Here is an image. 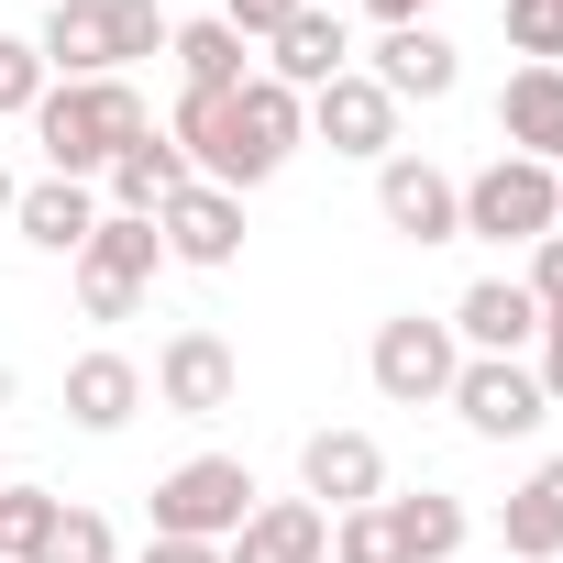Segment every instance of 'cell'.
<instances>
[{
  "instance_id": "obj_1",
  "label": "cell",
  "mask_w": 563,
  "mask_h": 563,
  "mask_svg": "<svg viewBox=\"0 0 563 563\" xmlns=\"http://www.w3.org/2000/svg\"><path fill=\"white\" fill-rule=\"evenodd\" d=\"M166 144L188 155V177H210V188L243 199V188H265L276 166L310 144V100H299V89H276L265 67H254L243 89H177Z\"/></svg>"
},
{
  "instance_id": "obj_2",
  "label": "cell",
  "mask_w": 563,
  "mask_h": 563,
  "mask_svg": "<svg viewBox=\"0 0 563 563\" xmlns=\"http://www.w3.org/2000/svg\"><path fill=\"white\" fill-rule=\"evenodd\" d=\"M133 133H155V111H144V89H133V78H56V89L34 100L45 177H78V188H100V177H111V155H122Z\"/></svg>"
},
{
  "instance_id": "obj_3",
  "label": "cell",
  "mask_w": 563,
  "mask_h": 563,
  "mask_svg": "<svg viewBox=\"0 0 563 563\" xmlns=\"http://www.w3.org/2000/svg\"><path fill=\"white\" fill-rule=\"evenodd\" d=\"M166 12L155 0H45V23H34V56L45 78H133L144 56H166Z\"/></svg>"
},
{
  "instance_id": "obj_4",
  "label": "cell",
  "mask_w": 563,
  "mask_h": 563,
  "mask_svg": "<svg viewBox=\"0 0 563 563\" xmlns=\"http://www.w3.org/2000/svg\"><path fill=\"white\" fill-rule=\"evenodd\" d=\"M254 464L243 453H188V464H166L155 475V541H232L243 519H254Z\"/></svg>"
},
{
  "instance_id": "obj_5",
  "label": "cell",
  "mask_w": 563,
  "mask_h": 563,
  "mask_svg": "<svg viewBox=\"0 0 563 563\" xmlns=\"http://www.w3.org/2000/svg\"><path fill=\"white\" fill-rule=\"evenodd\" d=\"M464 232L475 243H541V232H563V166H530V155H486L475 177H464Z\"/></svg>"
},
{
  "instance_id": "obj_6",
  "label": "cell",
  "mask_w": 563,
  "mask_h": 563,
  "mask_svg": "<svg viewBox=\"0 0 563 563\" xmlns=\"http://www.w3.org/2000/svg\"><path fill=\"white\" fill-rule=\"evenodd\" d=\"M155 265H166L155 221H133V210H100V232L67 254V276H78V310H89V321H133V310H144V288H155Z\"/></svg>"
},
{
  "instance_id": "obj_7",
  "label": "cell",
  "mask_w": 563,
  "mask_h": 563,
  "mask_svg": "<svg viewBox=\"0 0 563 563\" xmlns=\"http://www.w3.org/2000/svg\"><path fill=\"white\" fill-rule=\"evenodd\" d=\"M365 376H376V398H387V409H442V398H453V376H464V343H453V321L398 310V321H376Z\"/></svg>"
},
{
  "instance_id": "obj_8",
  "label": "cell",
  "mask_w": 563,
  "mask_h": 563,
  "mask_svg": "<svg viewBox=\"0 0 563 563\" xmlns=\"http://www.w3.org/2000/svg\"><path fill=\"white\" fill-rule=\"evenodd\" d=\"M475 442H530L541 420H552V398H541V376H530V354H464V376H453V398H442Z\"/></svg>"
},
{
  "instance_id": "obj_9",
  "label": "cell",
  "mask_w": 563,
  "mask_h": 563,
  "mask_svg": "<svg viewBox=\"0 0 563 563\" xmlns=\"http://www.w3.org/2000/svg\"><path fill=\"white\" fill-rule=\"evenodd\" d=\"M144 398L166 409V420H221L232 398H243V365H232V343L221 332H166V354H155V376H144Z\"/></svg>"
},
{
  "instance_id": "obj_10",
  "label": "cell",
  "mask_w": 563,
  "mask_h": 563,
  "mask_svg": "<svg viewBox=\"0 0 563 563\" xmlns=\"http://www.w3.org/2000/svg\"><path fill=\"white\" fill-rule=\"evenodd\" d=\"M376 221L398 232V243H464V177H442L431 155H387L376 166Z\"/></svg>"
},
{
  "instance_id": "obj_11",
  "label": "cell",
  "mask_w": 563,
  "mask_h": 563,
  "mask_svg": "<svg viewBox=\"0 0 563 563\" xmlns=\"http://www.w3.org/2000/svg\"><path fill=\"white\" fill-rule=\"evenodd\" d=\"M299 497H310L321 519L376 508V497H387V442H376V431H354V420L310 431V442H299Z\"/></svg>"
},
{
  "instance_id": "obj_12",
  "label": "cell",
  "mask_w": 563,
  "mask_h": 563,
  "mask_svg": "<svg viewBox=\"0 0 563 563\" xmlns=\"http://www.w3.org/2000/svg\"><path fill=\"white\" fill-rule=\"evenodd\" d=\"M155 243H166V265L232 276V265H243V199H232V188H210V177H188V188L155 210Z\"/></svg>"
},
{
  "instance_id": "obj_13",
  "label": "cell",
  "mask_w": 563,
  "mask_h": 563,
  "mask_svg": "<svg viewBox=\"0 0 563 563\" xmlns=\"http://www.w3.org/2000/svg\"><path fill=\"white\" fill-rule=\"evenodd\" d=\"M310 144H332V155H354V166H387V155H398V100H387L365 67H343L332 89H310Z\"/></svg>"
},
{
  "instance_id": "obj_14",
  "label": "cell",
  "mask_w": 563,
  "mask_h": 563,
  "mask_svg": "<svg viewBox=\"0 0 563 563\" xmlns=\"http://www.w3.org/2000/svg\"><path fill=\"white\" fill-rule=\"evenodd\" d=\"M354 67H365L398 111H409V100H453V89H464V56H453V34H442V23H387V34H376V56H354Z\"/></svg>"
},
{
  "instance_id": "obj_15",
  "label": "cell",
  "mask_w": 563,
  "mask_h": 563,
  "mask_svg": "<svg viewBox=\"0 0 563 563\" xmlns=\"http://www.w3.org/2000/svg\"><path fill=\"white\" fill-rule=\"evenodd\" d=\"M442 321H453L464 354H530V343H541V299L519 288V276H475V288H464Z\"/></svg>"
},
{
  "instance_id": "obj_16",
  "label": "cell",
  "mask_w": 563,
  "mask_h": 563,
  "mask_svg": "<svg viewBox=\"0 0 563 563\" xmlns=\"http://www.w3.org/2000/svg\"><path fill=\"white\" fill-rule=\"evenodd\" d=\"M67 420H78L89 442L133 431V420H144V365H133V354H111V343H89V354L67 365Z\"/></svg>"
},
{
  "instance_id": "obj_17",
  "label": "cell",
  "mask_w": 563,
  "mask_h": 563,
  "mask_svg": "<svg viewBox=\"0 0 563 563\" xmlns=\"http://www.w3.org/2000/svg\"><path fill=\"white\" fill-rule=\"evenodd\" d=\"M254 67H265L276 89H299V100H310V89H332V78L354 67V23H343V12H321V0H310V12H299L288 34H276V45H265Z\"/></svg>"
},
{
  "instance_id": "obj_18",
  "label": "cell",
  "mask_w": 563,
  "mask_h": 563,
  "mask_svg": "<svg viewBox=\"0 0 563 563\" xmlns=\"http://www.w3.org/2000/svg\"><path fill=\"white\" fill-rule=\"evenodd\" d=\"M221 563H332V519L310 497H254V519L221 541Z\"/></svg>"
},
{
  "instance_id": "obj_19",
  "label": "cell",
  "mask_w": 563,
  "mask_h": 563,
  "mask_svg": "<svg viewBox=\"0 0 563 563\" xmlns=\"http://www.w3.org/2000/svg\"><path fill=\"white\" fill-rule=\"evenodd\" d=\"M497 155H530V166H563V67H508L497 89Z\"/></svg>"
},
{
  "instance_id": "obj_20",
  "label": "cell",
  "mask_w": 563,
  "mask_h": 563,
  "mask_svg": "<svg viewBox=\"0 0 563 563\" xmlns=\"http://www.w3.org/2000/svg\"><path fill=\"white\" fill-rule=\"evenodd\" d=\"M497 552H508V563H563V453H541V464L508 486V508H497Z\"/></svg>"
},
{
  "instance_id": "obj_21",
  "label": "cell",
  "mask_w": 563,
  "mask_h": 563,
  "mask_svg": "<svg viewBox=\"0 0 563 563\" xmlns=\"http://www.w3.org/2000/svg\"><path fill=\"white\" fill-rule=\"evenodd\" d=\"M12 232H23L34 254H78V243L100 232V188H78V177H34V188L12 199Z\"/></svg>"
},
{
  "instance_id": "obj_22",
  "label": "cell",
  "mask_w": 563,
  "mask_h": 563,
  "mask_svg": "<svg viewBox=\"0 0 563 563\" xmlns=\"http://www.w3.org/2000/svg\"><path fill=\"white\" fill-rule=\"evenodd\" d=\"M100 188H111V210H133V221H155V210H166V199L188 188V155H177L166 133H133V144L111 155V177H100Z\"/></svg>"
},
{
  "instance_id": "obj_23",
  "label": "cell",
  "mask_w": 563,
  "mask_h": 563,
  "mask_svg": "<svg viewBox=\"0 0 563 563\" xmlns=\"http://www.w3.org/2000/svg\"><path fill=\"white\" fill-rule=\"evenodd\" d=\"M387 530H398V552H409V563H453V552L475 541V508H464V497H442V486H420V497H387Z\"/></svg>"
},
{
  "instance_id": "obj_24",
  "label": "cell",
  "mask_w": 563,
  "mask_h": 563,
  "mask_svg": "<svg viewBox=\"0 0 563 563\" xmlns=\"http://www.w3.org/2000/svg\"><path fill=\"white\" fill-rule=\"evenodd\" d=\"M166 56H177V89H243V78H254V45H243L221 12H210V23H177Z\"/></svg>"
},
{
  "instance_id": "obj_25",
  "label": "cell",
  "mask_w": 563,
  "mask_h": 563,
  "mask_svg": "<svg viewBox=\"0 0 563 563\" xmlns=\"http://www.w3.org/2000/svg\"><path fill=\"white\" fill-rule=\"evenodd\" d=\"M56 486H0V563H34L45 552V530H56Z\"/></svg>"
},
{
  "instance_id": "obj_26",
  "label": "cell",
  "mask_w": 563,
  "mask_h": 563,
  "mask_svg": "<svg viewBox=\"0 0 563 563\" xmlns=\"http://www.w3.org/2000/svg\"><path fill=\"white\" fill-rule=\"evenodd\" d=\"M34 563H122V541H111V519L100 508H56V530H45V552Z\"/></svg>"
},
{
  "instance_id": "obj_27",
  "label": "cell",
  "mask_w": 563,
  "mask_h": 563,
  "mask_svg": "<svg viewBox=\"0 0 563 563\" xmlns=\"http://www.w3.org/2000/svg\"><path fill=\"white\" fill-rule=\"evenodd\" d=\"M56 78H45V56H34V34H0V122H34V100H45Z\"/></svg>"
},
{
  "instance_id": "obj_28",
  "label": "cell",
  "mask_w": 563,
  "mask_h": 563,
  "mask_svg": "<svg viewBox=\"0 0 563 563\" xmlns=\"http://www.w3.org/2000/svg\"><path fill=\"white\" fill-rule=\"evenodd\" d=\"M497 23L530 67H563V0H497Z\"/></svg>"
},
{
  "instance_id": "obj_29",
  "label": "cell",
  "mask_w": 563,
  "mask_h": 563,
  "mask_svg": "<svg viewBox=\"0 0 563 563\" xmlns=\"http://www.w3.org/2000/svg\"><path fill=\"white\" fill-rule=\"evenodd\" d=\"M332 563H409V552H398V530H387V497L332 519Z\"/></svg>"
},
{
  "instance_id": "obj_30",
  "label": "cell",
  "mask_w": 563,
  "mask_h": 563,
  "mask_svg": "<svg viewBox=\"0 0 563 563\" xmlns=\"http://www.w3.org/2000/svg\"><path fill=\"white\" fill-rule=\"evenodd\" d=\"M299 12H310V0H221V23H232V34H243V45H254V56H265V45H276V34H288V23H299Z\"/></svg>"
},
{
  "instance_id": "obj_31",
  "label": "cell",
  "mask_w": 563,
  "mask_h": 563,
  "mask_svg": "<svg viewBox=\"0 0 563 563\" xmlns=\"http://www.w3.org/2000/svg\"><path fill=\"white\" fill-rule=\"evenodd\" d=\"M519 288L541 299V321H563V232H541V243H530V276H519Z\"/></svg>"
},
{
  "instance_id": "obj_32",
  "label": "cell",
  "mask_w": 563,
  "mask_h": 563,
  "mask_svg": "<svg viewBox=\"0 0 563 563\" xmlns=\"http://www.w3.org/2000/svg\"><path fill=\"white\" fill-rule=\"evenodd\" d=\"M530 376H541V398L563 409V321H541V343H530Z\"/></svg>"
},
{
  "instance_id": "obj_33",
  "label": "cell",
  "mask_w": 563,
  "mask_h": 563,
  "mask_svg": "<svg viewBox=\"0 0 563 563\" xmlns=\"http://www.w3.org/2000/svg\"><path fill=\"white\" fill-rule=\"evenodd\" d=\"M144 563H221V541H144Z\"/></svg>"
},
{
  "instance_id": "obj_34",
  "label": "cell",
  "mask_w": 563,
  "mask_h": 563,
  "mask_svg": "<svg viewBox=\"0 0 563 563\" xmlns=\"http://www.w3.org/2000/svg\"><path fill=\"white\" fill-rule=\"evenodd\" d=\"M354 12H376V23H431V0H354Z\"/></svg>"
},
{
  "instance_id": "obj_35",
  "label": "cell",
  "mask_w": 563,
  "mask_h": 563,
  "mask_svg": "<svg viewBox=\"0 0 563 563\" xmlns=\"http://www.w3.org/2000/svg\"><path fill=\"white\" fill-rule=\"evenodd\" d=\"M12 199H23V177H12V166H0V232H12Z\"/></svg>"
},
{
  "instance_id": "obj_36",
  "label": "cell",
  "mask_w": 563,
  "mask_h": 563,
  "mask_svg": "<svg viewBox=\"0 0 563 563\" xmlns=\"http://www.w3.org/2000/svg\"><path fill=\"white\" fill-rule=\"evenodd\" d=\"M0 486H12V475H0Z\"/></svg>"
}]
</instances>
